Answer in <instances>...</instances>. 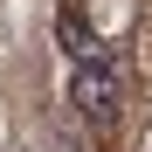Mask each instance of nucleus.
<instances>
[{
    "instance_id": "f257e3e1",
    "label": "nucleus",
    "mask_w": 152,
    "mask_h": 152,
    "mask_svg": "<svg viewBox=\"0 0 152 152\" xmlns=\"http://www.w3.org/2000/svg\"><path fill=\"white\" fill-rule=\"evenodd\" d=\"M56 42H62V62H69V104H76V118H83L90 132H111L118 111H124V62H118V48L97 35L83 21V7H69V0L56 14Z\"/></svg>"
}]
</instances>
